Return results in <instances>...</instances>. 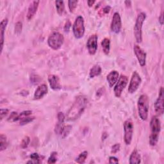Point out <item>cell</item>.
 <instances>
[{"mask_svg": "<svg viewBox=\"0 0 164 164\" xmlns=\"http://www.w3.org/2000/svg\"><path fill=\"white\" fill-rule=\"evenodd\" d=\"M87 102L88 100L86 97L83 96L77 97L73 105L68 112L67 119L72 121L78 119L85 110Z\"/></svg>", "mask_w": 164, "mask_h": 164, "instance_id": "6da1fadb", "label": "cell"}, {"mask_svg": "<svg viewBox=\"0 0 164 164\" xmlns=\"http://www.w3.org/2000/svg\"><path fill=\"white\" fill-rule=\"evenodd\" d=\"M151 133L149 137V144L151 146H155L158 141L159 135L161 130V124L160 119L156 116H154L150 122Z\"/></svg>", "mask_w": 164, "mask_h": 164, "instance_id": "7a4b0ae2", "label": "cell"}, {"mask_svg": "<svg viewBox=\"0 0 164 164\" xmlns=\"http://www.w3.org/2000/svg\"><path fill=\"white\" fill-rule=\"evenodd\" d=\"M149 98L146 94L139 97L138 100V112L140 118L142 120H146L148 118L149 112Z\"/></svg>", "mask_w": 164, "mask_h": 164, "instance_id": "3957f363", "label": "cell"}, {"mask_svg": "<svg viewBox=\"0 0 164 164\" xmlns=\"http://www.w3.org/2000/svg\"><path fill=\"white\" fill-rule=\"evenodd\" d=\"M146 18V13L140 12L136 19L134 26V34L136 41L138 43H141L142 41V26Z\"/></svg>", "mask_w": 164, "mask_h": 164, "instance_id": "277c9868", "label": "cell"}, {"mask_svg": "<svg viewBox=\"0 0 164 164\" xmlns=\"http://www.w3.org/2000/svg\"><path fill=\"white\" fill-rule=\"evenodd\" d=\"M63 41H64V38L63 35L59 32H55L49 35L48 39V44L51 49L58 50L61 48Z\"/></svg>", "mask_w": 164, "mask_h": 164, "instance_id": "5b68a950", "label": "cell"}, {"mask_svg": "<svg viewBox=\"0 0 164 164\" xmlns=\"http://www.w3.org/2000/svg\"><path fill=\"white\" fill-rule=\"evenodd\" d=\"M72 32L76 39H81L85 34L84 19L81 15L77 17L72 26Z\"/></svg>", "mask_w": 164, "mask_h": 164, "instance_id": "8992f818", "label": "cell"}, {"mask_svg": "<svg viewBox=\"0 0 164 164\" xmlns=\"http://www.w3.org/2000/svg\"><path fill=\"white\" fill-rule=\"evenodd\" d=\"M133 123L131 119H127L124 122V140L126 145H130L132 141L133 134Z\"/></svg>", "mask_w": 164, "mask_h": 164, "instance_id": "52a82bcc", "label": "cell"}, {"mask_svg": "<svg viewBox=\"0 0 164 164\" xmlns=\"http://www.w3.org/2000/svg\"><path fill=\"white\" fill-rule=\"evenodd\" d=\"M128 83V77L125 75H120L119 78L118 82L115 83V86L113 89V92H114L115 96L117 98H120L122 94V92L125 89L127 84Z\"/></svg>", "mask_w": 164, "mask_h": 164, "instance_id": "ba28073f", "label": "cell"}, {"mask_svg": "<svg viewBox=\"0 0 164 164\" xmlns=\"http://www.w3.org/2000/svg\"><path fill=\"white\" fill-rule=\"evenodd\" d=\"M142 79L139 73L137 71L133 72L128 87V92L130 94L135 93L139 88Z\"/></svg>", "mask_w": 164, "mask_h": 164, "instance_id": "9c48e42d", "label": "cell"}, {"mask_svg": "<svg viewBox=\"0 0 164 164\" xmlns=\"http://www.w3.org/2000/svg\"><path fill=\"white\" fill-rule=\"evenodd\" d=\"M98 35L94 34L92 35L89 38L87 42V48L90 55H95L98 49Z\"/></svg>", "mask_w": 164, "mask_h": 164, "instance_id": "30bf717a", "label": "cell"}, {"mask_svg": "<svg viewBox=\"0 0 164 164\" xmlns=\"http://www.w3.org/2000/svg\"><path fill=\"white\" fill-rule=\"evenodd\" d=\"M122 28L121 18L118 12H115L113 15L112 21L110 25L112 32L115 33H119Z\"/></svg>", "mask_w": 164, "mask_h": 164, "instance_id": "8fae6325", "label": "cell"}, {"mask_svg": "<svg viewBox=\"0 0 164 164\" xmlns=\"http://www.w3.org/2000/svg\"><path fill=\"white\" fill-rule=\"evenodd\" d=\"M163 101H164L163 89L162 87L160 89L158 98L156 100L155 103V111L159 115H162L164 112Z\"/></svg>", "mask_w": 164, "mask_h": 164, "instance_id": "7c38bea8", "label": "cell"}, {"mask_svg": "<svg viewBox=\"0 0 164 164\" xmlns=\"http://www.w3.org/2000/svg\"><path fill=\"white\" fill-rule=\"evenodd\" d=\"M134 53L139 64L142 67L145 66L146 63V53L145 51L139 46L136 44L134 46Z\"/></svg>", "mask_w": 164, "mask_h": 164, "instance_id": "4fadbf2b", "label": "cell"}, {"mask_svg": "<svg viewBox=\"0 0 164 164\" xmlns=\"http://www.w3.org/2000/svg\"><path fill=\"white\" fill-rule=\"evenodd\" d=\"M48 82L49 84L53 90H58L61 89L62 85L60 84V79L58 76L54 75H51L48 76Z\"/></svg>", "mask_w": 164, "mask_h": 164, "instance_id": "5bb4252c", "label": "cell"}, {"mask_svg": "<svg viewBox=\"0 0 164 164\" xmlns=\"http://www.w3.org/2000/svg\"><path fill=\"white\" fill-rule=\"evenodd\" d=\"M48 92V87L46 84H42L41 85L39 86L37 89H36L34 93V99H40L42 98L45 95L47 94Z\"/></svg>", "mask_w": 164, "mask_h": 164, "instance_id": "9a60e30c", "label": "cell"}, {"mask_svg": "<svg viewBox=\"0 0 164 164\" xmlns=\"http://www.w3.org/2000/svg\"><path fill=\"white\" fill-rule=\"evenodd\" d=\"M39 3H40L39 1H33L29 6L27 15H26L28 20H31L33 17H34L35 14L37 12V11L38 9Z\"/></svg>", "mask_w": 164, "mask_h": 164, "instance_id": "2e32d148", "label": "cell"}, {"mask_svg": "<svg viewBox=\"0 0 164 164\" xmlns=\"http://www.w3.org/2000/svg\"><path fill=\"white\" fill-rule=\"evenodd\" d=\"M119 72L117 71H112L107 75L106 80L110 87H113L115 85L119 79Z\"/></svg>", "mask_w": 164, "mask_h": 164, "instance_id": "e0dca14e", "label": "cell"}, {"mask_svg": "<svg viewBox=\"0 0 164 164\" xmlns=\"http://www.w3.org/2000/svg\"><path fill=\"white\" fill-rule=\"evenodd\" d=\"M8 25V19H4L2 20L0 23V31H1V52L3 51V44L5 41V32L6 28V26Z\"/></svg>", "mask_w": 164, "mask_h": 164, "instance_id": "ac0fdd59", "label": "cell"}, {"mask_svg": "<svg viewBox=\"0 0 164 164\" xmlns=\"http://www.w3.org/2000/svg\"><path fill=\"white\" fill-rule=\"evenodd\" d=\"M129 163L130 164H139L141 163V157L137 149H134L132 151L130 156Z\"/></svg>", "mask_w": 164, "mask_h": 164, "instance_id": "d6986e66", "label": "cell"}, {"mask_svg": "<svg viewBox=\"0 0 164 164\" xmlns=\"http://www.w3.org/2000/svg\"><path fill=\"white\" fill-rule=\"evenodd\" d=\"M101 68L99 65H94L92 68L90 69L89 72V76L90 78H93L96 76H98L101 73Z\"/></svg>", "mask_w": 164, "mask_h": 164, "instance_id": "ffe728a7", "label": "cell"}, {"mask_svg": "<svg viewBox=\"0 0 164 164\" xmlns=\"http://www.w3.org/2000/svg\"><path fill=\"white\" fill-rule=\"evenodd\" d=\"M101 46H102V49H103V52H104L105 54L108 55V53H110V39H108V38H105L101 41Z\"/></svg>", "mask_w": 164, "mask_h": 164, "instance_id": "44dd1931", "label": "cell"}, {"mask_svg": "<svg viewBox=\"0 0 164 164\" xmlns=\"http://www.w3.org/2000/svg\"><path fill=\"white\" fill-rule=\"evenodd\" d=\"M55 5H56V11H57L58 14L60 15H62L63 12L65 11L64 3H63V1H56Z\"/></svg>", "mask_w": 164, "mask_h": 164, "instance_id": "7402d4cb", "label": "cell"}, {"mask_svg": "<svg viewBox=\"0 0 164 164\" xmlns=\"http://www.w3.org/2000/svg\"><path fill=\"white\" fill-rule=\"evenodd\" d=\"M8 145V144L6 135L1 134V135H0V151H3V150L6 149L7 148Z\"/></svg>", "mask_w": 164, "mask_h": 164, "instance_id": "603a6c76", "label": "cell"}, {"mask_svg": "<svg viewBox=\"0 0 164 164\" xmlns=\"http://www.w3.org/2000/svg\"><path fill=\"white\" fill-rule=\"evenodd\" d=\"M88 156V152L87 151L82 152L80 154V155L77 157L75 160V162L78 163H83L85 162V160Z\"/></svg>", "mask_w": 164, "mask_h": 164, "instance_id": "cb8c5ba5", "label": "cell"}, {"mask_svg": "<svg viewBox=\"0 0 164 164\" xmlns=\"http://www.w3.org/2000/svg\"><path fill=\"white\" fill-rule=\"evenodd\" d=\"M64 122H60L58 121V122L56 123V125L55 126V132L56 134L57 135H62V133L63 132V130L64 129Z\"/></svg>", "mask_w": 164, "mask_h": 164, "instance_id": "d4e9b609", "label": "cell"}, {"mask_svg": "<svg viewBox=\"0 0 164 164\" xmlns=\"http://www.w3.org/2000/svg\"><path fill=\"white\" fill-rule=\"evenodd\" d=\"M30 158L32 159V161H29L27 163H40L41 161H40V156L37 153H32L30 155Z\"/></svg>", "mask_w": 164, "mask_h": 164, "instance_id": "484cf974", "label": "cell"}, {"mask_svg": "<svg viewBox=\"0 0 164 164\" xmlns=\"http://www.w3.org/2000/svg\"><path fill=\"white\" fill-rule=\"evenodd\" d=\"M32 112L31 110H26V111L22 112L18 115V120H21L23 119H25L26 118H28L32 115Z\"/></svg>", "mask_w": 164, "mask_h": 164, "instance_id": "4316f807", "label": "cell"}, {"mask_svg": "<svg viewBox=\"0 0 164 164\" xmlns=\"http://www.w3.org/2000/svg\"><path fill=\"white\" fill-rule=\"evenodd\" d=\"M18 115L19 114L18 112H13L11 113V115L8 117V120L11 122H16L18 121Z\"/></svg>", "mask_w": 164, "mask_h": 164, "instance_id": "83f0119b", "label": "cell"}, {"mask_svg": "<svg viewBox=\"0 0 164 164\" xmlns=\"http://www.w3.org/2000/svg\"><path fill=\"white\" fill-rule=\"evenodd\" d=\"M57 161V153L53 152L48 158V163H55Z\"/></svg>", "mask_w": 164, "mask_h": 164, "instance_id": "f1b7e54d", "label": "cell"}, {"mask_svg": "<svg viewBox=\"0 0 164 164\" xmlns=\"http://www.w3.org/2000/svg\"><path fill=\"white\" fill-rule=\"evenodd\" d=\"M78 1H68V6L69 11L71 12H73L76 8L77 5H78Z\"/></svg>", "mask_w": 164, "mask_h": 164, "instance_id": "f546056e", "label": "cell"}, {"mask_svg": "<svg viewBox=\"0 0 164 164\" xmlns=\"http://www.w3.org/2000/svg\"><path fill=\"white\" fill-rule=\"evenodd\" d=\"M71 129H72V126L71 125H68L66 126H65L64 129H63V132L61 135L62 138H63V139L65 138V137L69 134V133H70V132H71Z\"/></svg>", "mask_w": 164, "mask_h": 164, "instance_id": "4dcf8cb0", "label": "cell"}, {"mask_svg": "<svg viewBox=\"0 0 164 164\" xmlns=\"http://www.w3.org/2000/svg\"><path fill=\"white\" fill-rule=\"evenodd\" d=\"M30 142V137H28V136H26V137H25L24 139H23L22 142L21 143V147L23 149H25L28 146Z\"/></svg>", "mask_w": 164, "mask_h": 164, "instance_id": "1f68e13d", "label": "cell"}, {"mask_svg": "<svg viewBox=\"0 0 164 164\" xmlns=\"http://www.w3.org/2000/svg\"><path fill=\"white\" fill-rule=\"evenodd\" d=\"M35 119L34 117H28V118H26L25 119H23L20 120V125H25L26 124H28L30 122H32L33 120Z\"/></svg>", "mask_w": 164, "mask_h": 164, "instance_id": "d6a6232c", "label": "cell"}, {"mask_svg": "<svg viewBox=\"0 0 164 164\" xmlns=\"http://www.w3.org/2000/svg\"><path fill=\"white\" fill-rule=\"evenodd\" d=\"M23 29V24L21 22H18L15 25V33L19 34L21 33Z\"/></svg>", "mask_w": 164, "mask_h": 164, "instance_id": "836d02e7", "label": "cell"}, {"mask_svg": "<svg viewBox=\"0 0 164 164\" xmlns=\"http://www.w3.org/2000/svg\"><path fill=\"white\" fill-rule=\"evenodd\" d=\"M41 78H39V76L36 75H32L30 76V81L33 83H37L39 82Z\"/></svg>", "mask_w": 164, "mask_h": 164, "instance_id": "e575fe53", "label": "cell"}, {"mask_svg": "<svg viewBox=\"0 0 164 164\" xmlns=\"http://www.w3.org/2000/svg\"><path fill=\"white\" fill-rule=\"evenodd\" d=\"M120 145L119 144H114L112 147L111 153L113 154H115L120 150Z\"/></svg>", "mask_w": 164, "mask_h": 164, "instance_id": "d590c367", "label": "cell"}, {"mask_svg": "<svg viewBox=\"0 0 164 164\" xmlns=\"http://www.w3.org/2000/svg\"><path fill=\"white\" fill-rule=\"evenodd\" d=\"M9 112L8 109H1V112H0V115H1V120H2L4 119L5 117L8 115Z\"/></svg>", "mask_w": 164, "mask_h": 164, "instance_id": "8d00e7d4", "label": "cell"}, {"mask_svg": "<svg viewBox=\"0 0 164 164\" xmlns=\"http://www.w3.org/2000/svg\"><path fill=\"white\" fill-rule=\"evenodd\" d=\"M57 118H58V121L64 122L65 115L62 112H58L57 115Z\"/></svg>", "mask_w": 164, "mask_h": 164, "instance_id": "74e56055", "label": "cell"}, {"mask_svg": "<svg viewBox=\"0 0 164 164\" xmlns=\"http://www.w3.org/2000/svg\"><path fill=\"white\" fill-rule=\"evenodd\" d=\"M71 27V23L70 22V21H68L65 24L64 26V31L65 32H69L70 28Z\"/></svg>", "mask_w": 164, "mask_h": 164, "instance_id": "f35d334b", "label": "cell"}, {"mask_svg": "<svg viewBox=\"0 0 164 164\" xmlns=\"http://www.w3.org/2000/svg\"><path fill=\"white\" fill-rule=\"evenodd\" d=\"M119 160L115 156H110L109 158V163H118Z\"/></svg>", "mask_w": 164, "mask_h": 164, "instance_id": "ab89813d", "label": "cell"}, {"mask_svg": "<svg viewBox=\"0 0 164 164\" xmlns=\"http://www.w3.org/2000/svg\"><path fill=\"white\" fill-rule=\"evenodd\" d=\"M105 88L104 87H102L101 89H99L98 91H97V93H96V96H98V97H101L103 94V93L105 92Z\"/></svg>", "mask_w": 164, "mask_h": 164, "instance_id": "60d3db41", "label": "cell"}, {"mask_svg": "<svg viewBox=\"0 0 164 164\" xmlns=\"http://www.w3.org/2000/svg\"><path fill=\"white\" fill-rule=\"evenodd\" d=\"M110 9H111V7H110V6H106L105 7H104L103 8V12L104 13V14H108L110 11Z\"/></svg>", "mask_w": 164, "mask_h": 164, "instance_id": "b9f144b4", "label": "cell"}, {"mask_svg": "<svg viewBox=\"0 0 164 164\" xmlns=\"http://www.w3.org/2000/svg\"><path fill=\"white\" fill-rule=\"evenodd\" d=\"M159 23H160V25H163V11L161 13V15L159 17Z\"/></svg>", "mask_w": 164, "mask_h": 164, "instance_id": "7bdbcfd3", "label": "cell"}, {"mask_svg": "<svg viewBox=\"0 0 164 164\" xmlns=\"http://www.w3.org/2000/svg\"><path fill=\"white\" fill-rule=\"evenodd\" d=\"M94 3H95V1H92V0H89V1H87V4H88L89 7H91V6L94 4Z\"/></svg>", "mask_w": 164, "mask_h": 164, "instance_id": "ee69618b", "label": "cell"}, {"mask_svg": "<svg viewBox=\"0 0 164 164\" xmlns=\"http://www.w3.org/2000/svg\"><path fill=\"white\" fill-rule=\"evenodd\" d=\"M125 4H126L127 7H130V6H131V5H132V2L130 1H126Z\"/></svg>", "mask_w": 164, "mask_h": 164, "instance_id": "f6af8a7d", "label": "cell"}, {"mask_svg": "<svg viewBox=\"0 0 164 164\" xmlns=\"http://www.w3.org/2000/svg\"><path fill=\"white\" fill-rule=\"evenodd\" d=\"M107 136H108V135H107V133H103V135H102V140H105V139H106Z\"/></svg>", "mask_w": 164, "mask_h": 164, "instance_id": "bcb514c9", "label": "cell"}]
</instances>
